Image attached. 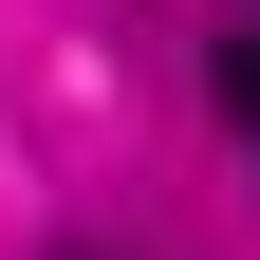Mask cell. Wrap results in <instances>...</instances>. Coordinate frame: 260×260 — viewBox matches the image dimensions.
<instances>
[{
    "label": "cell",
    "mask_w": 260,
    "mask_h": 260,
    "mask_svg": "<svg viewBox=\"0 0 260 260\" xmlns=\"http://www.w3.org/2000/svg\"><path fill=\"white\" fill-rule=\"evenodd\" d=\"M223 112H242V130H260V38H223Z\"/></svg>",
    "instance_id": "obj_1"
}]
</instances>
